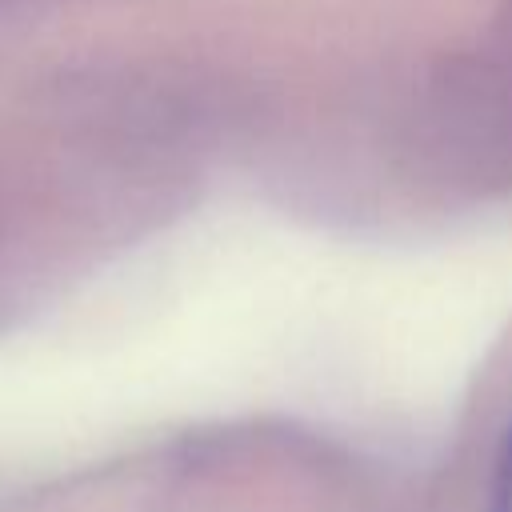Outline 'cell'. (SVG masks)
I'll return each instance as SVG.
<instances>
[{
  "mask_svg": "<svg viewBox=\"0 0 512 512\" xmlns=\"http://www.w3.org/2000/svg\"><path fill=\"white\" fill-rule=\"evenodd\" d=\"M488 512H512V424L496 452V468H492V484H488Z\"/></svg>",
  "mask_w": 512,
  "mask_h": 512,
  "instance_id": "obj_1",
  "label": "cell"
}]
</instances>
